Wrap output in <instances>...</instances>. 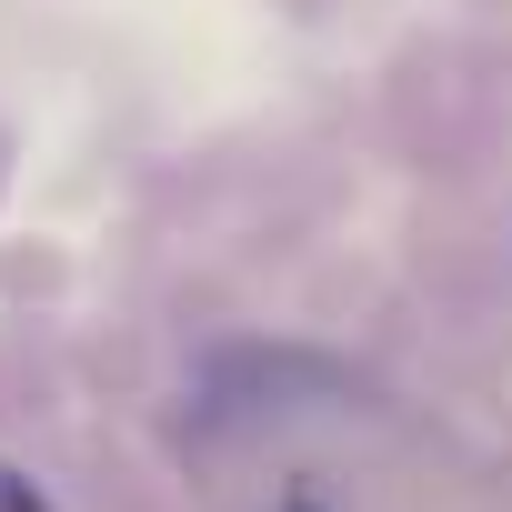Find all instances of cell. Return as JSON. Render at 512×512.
Returning <instances> with one entry per match:
<instances>
[{"instance_id": "1", "label": "cell", "mask_w": 512, "mask_h": 512, "mask_svg": "<svg viewBox=\"0 0 512 512\" xmlns=\"http://www.w3.org/2000/svg\"><path fill=\"white\" fill-rule=\"evenodd\" d=\"M0 512H51V502H41V492H31V482L11 472V462H0Z\"/></svg>"}]
</instances>
